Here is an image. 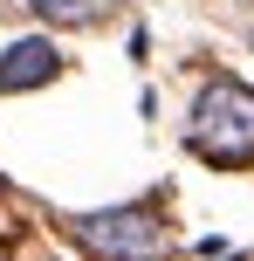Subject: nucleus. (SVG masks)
Listing matches in <instances>:
<instances>
[{
  "label": "nucleus",
  "mask_w": 254,
  "mask_h": 261,
  "mask_svg": "<svg viewBox=\"0 0 254 261\" xmlns=\"http://www.w3.org/2000/svg\"><path fill=\"white\" fill-rule=\"evenodd\" d=\"M62 76V48L48 35H21L0 48V96H21V90H41V83Z\"/></svg>",
  "instance_id": "obj_3"
},
{
  "label": "nucleus",
  "mask_w": 254,
  "mask_h": 261,
  "mask_svg": "<svg viewBox=\"0 0 254 261\" xmlns=\"http://www.w3.org/2000/svg\"><path fill=\"white\" fill-rule=\"evenodd\" d=\"M76 241L96 261H165L172 254V234L151 206H103V213H82Z\"/></svg>",
  "instance_id": "obj_2"
},
{
  "label": "nucleus",
  "mask_w": 254,
  "mask_h": 261,
  "mask_svg": "<svg viewBox=\"0 0 254 261\" xmlns=\"http://www.w3.org/2000/svg\"><path fill=\"white\" fill-rule=\"evenodd\" d=\"M247 41H254V28H247Z\"/></svg>",
  "instance_id": "obj_5"
},
{
  "label": "nucleus",
  "mask_w": 254,
  "mask_h": 261,
  "mask_svg": "<svg viewBox=\"0 0 254 261\" xmlns=\"http://www.w3.org/2000/svg\"><path fill=\"white\" fill-rule=\"evenodd\" d=\"M186 151L200 158V165H220V172H247L254 165V90L247 83L213 76L200 96H192Z\"/></svg>",
  "instance_id": "obj_1"
},
{
  "label": "nucleus",
  "mask_w": 254,
  "mask_h": 261,
  "mask_svg": "<svg viewBox=\"0 0 254 261\" xmlns=\"http://www.w3.org/2000/svg\"><path fill=\"white\" fill-rule=\"evenodd\" d=\"M27 14H41L48 28H82L96 14H110V0H27Z\"/></svg>",
  "instance_id": "obj_4"
}]
</instances>
